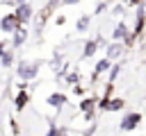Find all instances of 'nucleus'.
Returning <instances> with one entry per match:
<instances>
[{
    "label": "nucleus",
    "mask_w": 146,
    "mask_h": 136,
    "mask_svg": "<svg viewBox=\"0 0 146 136\" xmlns=\"http://www.w3.org/2000/svg\"><path fill=\"white\" fill-rule=\"evenodd\" d=\"M57 134H59V129H57L55 125H50V127H48V131H46V136H57Z\"/></svg>",
    "instance_id": "6ab92c4d"
},
{
    "label": "nucleus",
    "mask_w": 146,
    "mask_h": 136,
    "mask_svg": "<svg viewBox=\"0 0 146 136\" xmlns=\"http://www.w3.org/2000/svg\"><path fill=\"white\" fill-rule=\"evenodd\" d=\"M39 68H41V61H18V66H16V73H18V77L21 79H25V82H30V79H34L36 75H39Z\"/></svg>",
    "instance_id": "f257e3e1"
},
{
    "label": "nucleus",
    "mask_w": 146,
    "mask_h": 136,
    "mask_svg": "<svg viewBox=\"0 0 146 136\" xmlns=\"http://www.w3.org/2000/svg\"><path fill=\"white\" fill-rule=\"evenodd\" d=\"M46 102H48L50 107H57V109H62V107L66 104V95H64V93H50V95L46 97Z\"/></svg>",
    "instance_id": "9b49d317"
},
{
    "label": "nucleus",
    "mask_w": 146,
    "mask_h": 136,
    "mask_svg": "<svg viewBox=\"0 0 146 136\" xmlns=\"http://www.w3.org/2000/svg\"><path fill=\"white\" fill-rule=\"evenodd\" d=\"M66 23V16H57V25H64Z\"/></svg>",
    "instance_id": "4be33fe9"
},
{
    "label": "nucleus",
    "mask_w": 146,
    "mask_h": 136,
    "mask_svg": "<svg viewBox=\"0 0 146 136\" xmlns=\"http://www.w3.org/2000/svg\"><path fill=\"white\" fill-rule=\"evenodd\" d=\"M57 136H68V134H66L64 129H59V134H57Z\"/></svg>",
    "instance_id": "5701e85b"
},
{
    "label": "nucleus",
    "mask_w": 146,
    "mask_h": 136,
    "mask_svg": "<svg viewBox=\"0 0 146 136\" xmlns=\"http://www.w3.org/2000/svg\"><path fill=\"white\" fill-rule=\"evenodd\" d=\"M123 104L125 102L121 97H103V100H96V107H100L103 111H121Z\"/></svg>",
    "instance_id": "f03ea898"
},
{
    "label": "nucleus",
    "mask_w": 146,
    "mask_h": 136,
    "mask_svg": "<svg viewBox=\"0 0 146 136\" xmlns=\"http://www.w3.org/2000/svg\"><path fill=\"white\" fill-rule=\"evenodd\" d=\"M112 41H121V43H130L132 41V34L128 32V25L125 23H119L112 29Z\"/></svg>",
    "instance_id": "423d86ee"
},
{
    "label": "nucleus",
    "mask_w": 146,
    "mask_h": 136,
    "mask_svg": "<svg viewBox=\"0 0 146 136\" xmlns=\"http://www.w3.org/2000/svg\"><path fill=\"white\" fill-rule=\"evenodd\" d=\"M130 2H132V5H137V2H139V0H130Z\"/></svg>",
    "instance_id": "b1692460"
},
{
    "label": "nucleus",
    "mask_w": 146,
    "mask_h": 136,
    "mask_svg": "<svg viewBox=\"0 0 146 136\" xmlns=\"http://www.w3.org/2000/svg\"><path fill=\"white\" fill-rule=\"evenodd\" d=\"M139 122H141V116L132 111V113H125V116H123V120L119 122V129H121V131H132V129H137Z\"/></svg>",
    "instance_id": "20e7f679"
},
{
    "label": "nucleus",
    "mask_w": 146,
    "mask_h": 136,
    "mask_svg": "<svg viewBox=\"0 0 146 136\" xmlns=\"http://www.w3.org/2000/svg\"><path fill=\"white\" fill-rule=\"evenodd\" d=\"M123 54V45H121V41H112V43H107V59H119Z\"/></svg>",
    "instance_id": "1a4fd4ad"
},
{
    "label": "nucleus",
    "mask_w": 146,
    "mask_h": 136,
    "mask_svg": "<svg viewBox=\"0 0 146 136\" xmlns=\"http://www.w3.org/2000/svg\"><path fill=\"white\" fill-rule=\"evenodd\" d=\"M62 82H68V84H78L80 82V75L78 73H71V75H64V79Z\"/></svg>",
    "instance_id": "f3484780"
},
{
    "label": "nucleus",
    "mask_w": 146,
    "mask_h": 136,
    "mask_svg": "<svg viewBox=\"0 0 146 136\" xmlns=\"http://www.w3.org/2000/svg\"><path fill=\"white\" fill-rule=\"evenodd\" d=\"M89 23H91V16H80L78 23H75V29L78 32H84V29H89Z\"/></svg>",
    "instance_id": "dca6fc26"
},
{
    "label": "nucleus",
    "mask_w": 146,
    "mask_h": 136,
    "mask_svg": "<svg viewBox=\"0 0 146 136\" xmlns=\"http://www.w3.org/2000/svg\"><path fill=\"white\" fill-rule=\"evenodd\" d=\"M112 68V59H100V61H96V66H94V77H98L100 73H105V70H110Z\"/></svg>",
    "instance_id": "ddd939ff"
},
{
    "label": "nucleus",
    "mask_w": 146,
    "mask_h": 136,
    "mask_svg": "<svg viewBox=\"0 0 146 136\" xmlns=\"http://www.w3.org/2000/svg\"><path fill=\"white\" fill-rule=\"evenodd\" d=\"M80 111L82 113H94V107H96V97H84V100H80Z\"/></svg>",
    "instance_id": "4468645a"
},
{
    "label": "nucleus",
    "mask_w": 146,
    "mask_h": 136,
    "mask_svg": "<svg viewBox=\"0 0 146 136\" xmlns=\"http://www.w3.org/2000/svg\"><path fill=\"white\" fill-rule=\"evenodd\" d=\"M27 100H30V95L25 93V88L16 95V100H14V107H16V111H23L25 109V104H27Z\"/></svg>",
    "instance_id": "2eb2a0df"
},
{
    "label": "nucleus",
    "mask_w": 146,
    "mask_h": 136,
    "mask_svg": "<svg viewBox=\"0 0 146 136\" xmlns=\"http://www.w3.org/2000/svg\"><path fill=\"white\" fill-rule=\"evenodd\" d=\"M105 7H107V2H98V5H96V11H94V14H100V11H105Z\"/></svg>",
    "instance_id": "aec40b11"
},
{
    "label": "nucleus",
    "mask_w": 146,
    "mask_h": 136,
    "mask_svg": "<svg viewBox=\"0 0 146 136\" xmlns=\"http://www.w3.org/2000/svg\"><path fill=\"white\" fill-rule=\"evenodd\" d=\"M25 41H27V27L25 25H18L11 32V48H21Z\"/></svg>",
    "instance_id": "0eeeda50"
},
{
    "label": "nucleus",
    "mask_w": 146,
    "mask_h": 136,
    "mask_svg": "<svg viewBox=\"0 0 146 136\" xmlns=\"http://www.w3.org/2000/svg\"><path fill=\"white\" fill-rule=\"evenodd\" d=\"M18 25H21V23H18V18L14 16V11H11V14H5V16L0 18V32H5V34H11Z\"/></svg>",
    "instance_id": "39448f33"
},
{
    "label": "nucleus",
    "mask_w": 146,
    "mask_h": 136,
    "mask_svg": "<svg viewBox=\"0 0 146 136\" xmlns=\"http://www.w3.org/2000/svg\"><path fill=\"white\" fill-rule=\"evenodd\" d=\"M59 5H62L59 0H48V2H46V7L41 9V16H39V23H43V20H48V16H50V14H52V11H55V9L59 7Z\"/></svg>",
    "instance_id": "9d476101"
},
{
    "label": "nucleus",
    "mask_w": 146,
    "mask_h": 136,
    "mask_svg": "<svg viewBox=\"0 0 146 136\" xmlns=\"http://www.w3.org/2000/svg\"><path fill=\"white\" fill-rule=\"evenodd\" d=\"M119 73H121V66H112V73H110V82H114V79L119 77Z\"/></svg>",
    "instance_id": "a211bd4d"
},
{
    "label": "nucleus",
    "mask_w": 146,
    "mask_h": 136,
    "mask_svg": "<svg viewBox=\"0 0 146 136\" xmlns=\"http://www.w3.org/2000/svg\"><path fill=\"white\" fill-rule=\"evenodd\" d=\"M62 5H66V7H71V5H78V2H82V0H59Z\"/></svg>",
    "instance_id": "412c9836"
},
{
    "label": "nucleus",
    "mask_w": 146,
    "mask_h": 136,
    "mask_svg": "<svg viewBox=\"0 0 146 136\" xmlns=\"http://www.w3.org/2000/svg\"><path fill=\"white\" fill-rule=\"evenodd\" d=\"M96 50H98V41H96V39H94V41H87V43H84V48H82V59L94 57V54H96Z\"/></svg>",
    "instance_id": "f8f14e48"
},
{
    "label": "nucleus",
    "mask_w": 146,
    "mask_h": 136,
    "mask_svg": "<svg viewBox=\"0 0 146 136\" xmlns=\"http://www.w3.org/2000/svg\"><path fill=\"white\" fill-rule=\"evenodd\" d=\"M0 59H2V66H11L14 63V52L7 50V41H0Z\"/></svg>",
    "instance_id": "6e6552de"
},
{
    "label": "nucleus",
    "mask_w": 146,
    "mask_h": 136,
    "mask_svg": "<svg viewBox=\"0 0 146 136\" xmlns=\"http://www.w3.org/2000/svg\"><path fill=\"white\" fill-rule=\"evenodd\" d=\"M32 14H34V11H32V7H30L27 2H18V5H16V9H14V16L18 18V23H21V25H27V23H30V18H32Z\"/></svg>",
    "instance_id": "7ed1b4c3"
}]
</instances>
